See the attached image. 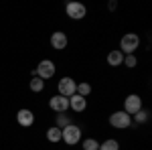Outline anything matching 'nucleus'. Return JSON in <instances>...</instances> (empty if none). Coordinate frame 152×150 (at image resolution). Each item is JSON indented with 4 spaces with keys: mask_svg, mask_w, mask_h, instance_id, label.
<instances>
[{
    "mask_svg": "<svg viewBox=\"0 0 152 150\" xmlns=\"http://www.w3.org/2000/svg\"><path fill=\"white\" fill-rule=\"evenodd\" d=\"M136 63H138L136 55H124V63H122V65H126L128 69H134V67H136Z\"/></svg>",
    "mask_w": 152,
    "mask_h": 150,
    "instance_id": "19",
    "label": "nucleus"
},
{
    "mask_svg": "<svg viewBox=\"0 0 152 150\" xmlns=\"http://www.w3.org/2000/svg\"><path fill=\"white\" fill-rule=\"evenodd\" d=\"M122 63H124V53H122L120 49H114V51L107 53V65H112V67H120Z\"/></svg>",
    "mask_w": 152,
    "mask_h": 150,
    "instance_id": "12",
    "label": "nucleus"
},
{
    "mask_svg": "<svg viewBox=\"0 0 152 150\" xmlns=\"http://www.w3.org/2000/svg\"><path fill=\"white\" fill-rule=\"evenodd\" d=\"M65 12H67V16L73 18V20H81L83 16L87 14V8H85V4H81V2H67Z\"/></svg>",
    "mask_w": 152,
    "mask_h": 150,
    "instance_id": "6",
    "label": "nucleus"
},
{
    "mask_svg": "<svg viewBox=\"0 0 152 150\" xmlns=\"http://www.w3.org/2000/svg\"><path fill=\"white\" fill-rule=\"evenodd\" d=\"M55 71H57V67H55V63H53L51 59H43V61H41V63L37 65L35 75L39 77V79L47 81V79H51V77L55 75Z\"/></svg>",
    "mask_w": 152,
    "mask_h": 150,
    "instance_id": "3",
    "label": "nucleus"
},
{
    "mask_svg": "<svg viewBox=\"0 0 152 150\" xmlns=\"http://www.w3.org/2000/svg\"><path fill=\"white\" fill-rule=\"evenodd\" d=\"M47 140H49V142H53V144L61 142V128H57V126L49 128V130H47Z\"/></svg>",
    "mask_w": 152,
    "mask_h": 150,
    "instance_id": "13",
    "label": "nucleus"
},
{
    "mask_svg": "<svg viewBox=\"0 0 152 150\" xmlns=\"http://www.w3.org/2000/svg\"><path fill=\"white\" fill-rule=\"evenodd\" d=\"M83 150H99V142H97L95 138L83 140Z\"/></svg>",
    "mask_w": 152,
    "mask_h": 150,
    "instance_id": "17",
    "label": "nucleus"
},
{
    "mask_svg": "<svg viewBox=\"0 0 152 150\" xmlns=\"http://www.w3.org/2000/svg\"><path fill=\"white\" fill-rule=\"evenodd\" d=\"M61 140L67 144V146H75L79 140H81V128L75 126V124H69L61 130Z\"/></svg>",
    "mask_w": 152,
    "mask_h": 150,
    "instance_id": "2",
    "label": "nucleus"
},
{
    "mask_svg": "<svg viewBox=\"0 0 152 150\" xmlns=\"http://www.w3.org/2000/svg\"><path fill=\"white\" fill-rule=\"evenodd\" d=\"M85 108H87V97H81L77 93H73L69 97V110H73V112H83Z\"/></svg>",
    "mask_w": 152,
    "mask_h": 150,
    "instance_id": "11",
    "label": "nucleus"
},
{
    "mask_svg": "<svg viewBox=\"0 0 152 150\" xmlns=\"http://www.w3.org/2000/svg\"><path fill=\"white\" fill-rule=\"evenodd\" d=\"M148 118H150V114H148L146 110H140L138 114H134V120H136L138 124H144V122H148Z\"/></svg>",
    "mask_w": 152,
    "mask_h": 150,
    "instance_id": "20",
    "label": "nucleus"
},
{
    "mask_svg": "<svg viewBox=\"0 0 152 150\" xmlns=\"http://www.w3.org/2000/svg\"><path fill=\"white\" fill-rule=\"evenodd\" d=\"M67 43H69V39H67V35H65L63 31H55V33L51 35V47L57 49V51H63V49L67 47Z\"/></svg>",
    "mask_w": 152,
    "mask_h": 150,
    "instance_id": "10",
    "label": "nucleus"
},
{
    "mask_svg": "<svg viewBox=\"0 0 152 150\" xmlns=\"http://www.w3.org/2000/svg\"><path fill=\"white\" fill-rule=\"evenodd\" d=\"M28 87H31V91L39 93V91H43V89H45V81L39 79V77H33V79H31V83H28Z\"/></svg>",
    "mask_w": 152,
    "mask_h": 150,
    "instance_id": "15",
    "label": "nucleus"
},
{
    "mask_svg": "<svg viewBox=\"0 0 152 150\" xmlns=\"http://www.w3.org/2000/svg\"><path fill=\"white\" fill-rule=\"evenodd\" d=\"M140 47V37L136 33H126L120 39V51L124 55H134V51Z\"/></svg>",
    "mask_w": 152,
    "mask_h": 150,
    "instance_id": "1",
    "label": "nucleus"
},
{
    "mask_svg": "<svg viewBox=\"0 0 152 150\" xmlns=\"http://www.w3.org/2000/svg\"><path fill=\"white\" fill-rule=\"evenodd\" d=\"M75 93H77V95H81V97H87V95L91 93V85H89V83H77Z\"/></svg>",
    "mask_w": 152,
    "mask_h": 150,
    "instance_id": "16",
    "label": "nucleus"
},
{
    "mask_svg": "<svg viewBox=\"0 0 152 150\" xmlns=\"http://www.w3.org/2000/svg\"><path fill=\"white\" fill-rule=\"evenodd\" d=\"M99 150H120V142L116 138H107L105 142L99 144Z\"/></svg>",
    "mask_w": 152,
    "mask_h": 150,
    "instance_id": "14",
    "label": "nucleus"
},
{
    "mask_svg": "<svg viewBox=\"0 0 152 150\" xmlns=\"http://www.w3.org/2000/svg\"><path fill=\"white\" fill-rule=\"evenodd\" d=\"M16 122L23 128H31L35 124V114H33L28 108H23V110H18V114H16Z\"/></svg>",
    "mask_w": 152,
    "mask_h": 150,
    "instance_id": "9",
    "label": "nucleus"
},
{
    "mask_svg": "<svg viewBox=\"0 0 152 150\" xmlns=\"http://www.w3.org/2000/svg\"><path fill=\"white\" fill-rule=\"evenodd\" d=\"M49 108L53 110V112H57V114H65L67 110H69V97H63V95H53L51 100H49Z\"/></svg>",
    "mask_w": 152,
    "mask_h": 150,
    "instance_id": "8",
    "label": "nucleus"
},
{
    "mask_svg": "<svg viewBox=\"0 0 152 150\" xmlns=\"http://www.w3.org/2000/svg\"><path fill=\"white\" fill-rule=\"evenodd\" d=\"M57 89H59V95H63V97H71L75 89H77V83L73 77H61L57 83Z\"/></svg>",
    "mask_w": 152,
    "mask_h": 150,
    "instance_id": "5",
    "label": "nucleus"
},
{
    "mask_svg": "<svg viewBox=\"0 0 152 150\" xmlns=\"http://www.w3.org/2000/svg\"><path fill=\"white\" fill-rule=\"evenodd\" d=\"M140 110H142V97L138 93H130L126 97V102H124V112L134 116V114H138Z\"/></svg>",
    "mask_w": 152,
    "mask_h": 150,
    "instance_id": "7",
    "label": "nucleus"
},
{
    "mask_svg": "<svg viewBox=\"0 0 152 150\" xmlns=\"http://www.w3.org/2000/svg\"><path fill=\"white\" fill-rule=\"evenodd\" d=\"M69 124H71V120H69V116H67V114H57V128L63 130L65 126H69Z\"/></svg>",
    "mask_w": 152,
    "mask_h": 150,
    "instance_id": "18",
    "label": "nucleus"
},
{
    "mask_svg": "<svg viewBox=\"0 0 152 150\" xmlns=\"http://www.w3.org/2000/svg\"><path fill=\"white\" fill-rule=\"evenodd\" d=\"M130 124H132V116L126 114L124 110L114 112V114L110 116V126L118 128V130H126V128H130Z\"/></svg>",
    "mask_w": 152,
    "mask_h": 150,
    "instance_id": "4",
    "label": "nucleus"
}]
</instances>
